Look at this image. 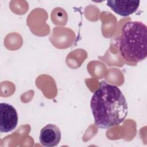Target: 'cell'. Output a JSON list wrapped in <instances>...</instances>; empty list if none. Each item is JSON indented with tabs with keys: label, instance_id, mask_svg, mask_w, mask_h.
<instances>
[{
	"label": "cell",
	"instance_id": "6da1fadb",
	"mask_svg": "<svg viewBox=\"0 0 147 147\" xmlns=\"http://www.w3.org/2000/svg\"><path fill=\"white\" fill-rule=\"evenodd\" d=\"M90 107L96 126L109 129L122 123L126 118L128 106L121 90L115 85L102 82L94 92Z\"/></svg>",
	"mask_w": 147,
	"mask_h": 147
},
{
	"label": "cell",
	"instance_id": "7a4b0ae2",
	"mask_svg": "<svg viewBox=\"0 0 147 147\" xmlns=\"http://www.w3.org/2000/svg\"><path fill=\"white\" fill-rule=\"evenodd\" d=\"M121 56L125 60L138 63L147 56V27L141 21H129L121 29L118 41Z\"/></svg>",
	"mask_w": 147,
	"mask_h": 147
},
{
	"label": "cell",
	"instance_id": "3957f363",
	"mask_svg": "<svg viewBox=\"0 0 147 147\" xmlns=\"http://www.w3.org/2000/svg\"><path fill=\"white\" fill-rule=\"evenodd\" d=\"M18 114L16 109L7 103H0V131L9 133L17 127Z\"/></svg>",
	"mask_w": 147,
	"mask_h": 147
},
{
	"label": "cell",
	"instance_id": "277c9868",
	"mask_svg": "<svg viewBox=\"0 0 147 147\" xmlns=\"http://www.w3.org/2000/svg\"><path fill=\"white\" fill-rule=\"evenodd\" d=\"M61 131L55 125L48 124L40 131L39 140L44 146L53 147L57 146L61 140Z\"/></svg>",
	"mask_w": 147,
	"mask_h": 147
},
{
	"label": "cell",
	"instance_id": "5b68a950",
	"mask_svg": "<svg viewBox=\"0 0 147 147\" xmlns=\"http://www.w3.org/2000/svg\"><path fill=\"white\" fill-rule=\"evenodd\" d=\"M140 1H108L107 5L117 14L126 17L135 13L138 9Z\"/></svg>",
	"mask_w": 147,
	"mask_h": 147
}]
</instances>
